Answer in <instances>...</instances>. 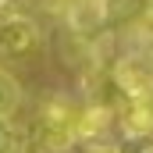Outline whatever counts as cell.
Segmentation results:
<instances>
[{"label":"cell","mask_w":153,"mask_h":153,"mask_svg":"<svg viewBox=\"0 0 153 153\" xmlns=\"http://www.w3.org/2000/svg\"><path fill=\"white\" fill-rule=\"evenodd\" d=\"M75 111L78 103L64 93H50L39 100L25 128H18V150L22 153H68L75 146Z\"/></svg>","instance_id":"cell-1"},{"label":"cell","mask_w":153,"mask_h":153,"mask_svg":"<svg viewBox=\"0 0 153 153\" xmlns=\"http://www.w3.org/2000/svg\"><path fill=\"white\" fill-rule=\"evenodd\" d=\"M111 85L117 89L121 100H132V96H143V93H153V61L146 53H125L111 64Z\"/></svg>","instance_id":"cell-2"},{"label":"cell","mask_w":153,"mask_h":153,"mask_svg":"<svg viewBox=\"0 0 153 153\" xmlns=\"http://www.w3.org/2000/svg\"><path fill=\"white\" fill-rule=\"evenodd\" d=\"M39 46V25L29 14L7 11L0 14V57L7 61H22Z\"/></svg>","instance_id":"cell-3"},{"label":"cell","mask_w":153,"mask_h":153,"mask_svg":"<svg viewBox=\"0 0 153 153\" xmlns=\"http://www.w3.org/2000/svg\"><path fill=\"white\" fill-rule=\"evenodd\" d=\"M114 128L125 135H153V93L121 100V107L114 111Z\"/></svg>","instance_id":"cell-4"},{"label":"cell","mask_w":153,"mask_h":153,"mask_svg":"<svg viewBox=\"0 0 153 153\" xmlns=\"http://www.w3.org/2000/svg\"><path fill=\"white\" fill-rule=\"evenodd\" d=\"M111 128H114V107L93 103V100L78 103V111H75V143H96Z\"/></svg>","instance_id":"cell-5"},{"label":"cell","mask_w":153,"mask_h":153,"mask_svg":"<svg viewBox=\"0 0 153 153\" xmlns=\"http://www.w3.org/2000/svg\"><path fill=\"white\" fill-rule=\"evenodd\" d=\"M18 103H22V85H18V78L7 75V71L0 68V117H11L18 111Z\"/></svg>","instance_id":"cell-6"},{"label":"cell","mask_w":153,"mask_h":153,"mask_svg":"<svg viewBox=\"0 0 153 153\" xmlns=\"http://www.w3.org/2000/svg\"><path fill=\"white\" fill-rule=\"evenodd\" d=\"M117 153H153V135H125L117 143Z\"/></svg>","instance_id":"cell-7"},{"label":"cell","mask_w":153,"mask_h":153,"mask_svg":"<svg viewBox=\"0 0 153 153\" xmlns=\"http://www.w3.org/2000/svg\"><path fill=\"white\" fill-rule=\"evenodd\" d=\"M135 32H139V36L153 46V0L139 11V14H135Z\"/></svg>","instance_id":"cell-8"},{"label":"cell","mask_w":153,"mask_h":153,"mask_svg":"<svg viewBox=\"0 0 153 153\" xmlns=\"http://www.w3.org/2000/svg\"><path fill=\"white\" fill-rule=\"evenodd\" d=\"M0 153H22L18 150V135H14L11 117H0Z\"/></svg>","instance_id":"cell-9"},{"label":"cell","mask_w":153,"mask_h":153,"mask_svg":"<svg viewBox=\"0 0 153 153\" xmlns=\"http://www.w3.org/2000/svg\"><path fill=\"white\" fill-rule=\"evenodd\" d=\"M68 153H117V143H107V139H96V143H75Z\"/></svg>","instance_id":"cell-10"}]
</instances>
